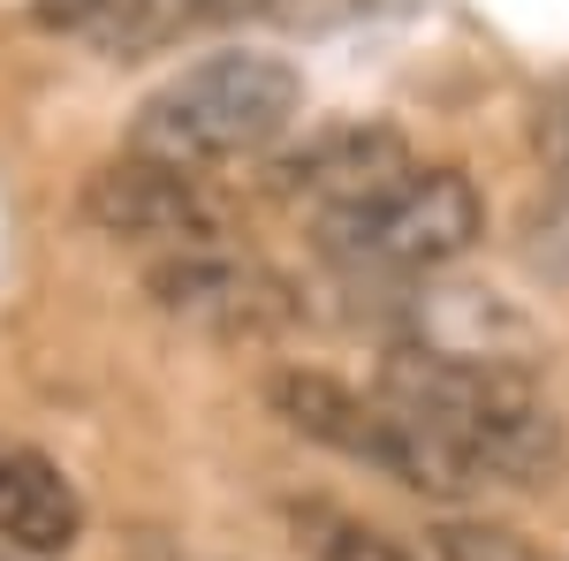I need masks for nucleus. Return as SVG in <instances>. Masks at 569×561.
<instances>
[{
  "instance_id": "9",
  "label": "nucleus",
  "mask_w": 569,
  "mask_h": 561,
  "mask_svg": "<svg viewBox=\"0 0 569 561\" xmlns=\"http://www.w3.org/2000/svg\"><path fill=\"white\" fill-rule=\"evenodd\" d=\"M39 16L53 31L99 46V53H160L190 23H206L213 0H46Z\"/></svg>"
},
{
  "instance_id": "10",
  "label": "nucleus",
  "mask_w": 569,
  "mask_h": 561,
  "mask_svg": "<svg viewBox=\"0 0 569 561\" xmlns=\"http://www.w3.org/2000/svg\"><path fill=\"white\" fill-rule=\"evenodd\" d=\"M426 539H433V561H555V554H539L525 531L486 523V517H440Z\"/></svg>"
},
{
  "instance_id": "1",
  "label": "nucleus",
  "mask_w": 569,
  "mask_h": 561,
  "mask_svg": "<svg viewBox=\"0 0 569 561\" xmlns=\"http://www.w3.org/2000/svg\"><path fill=\"white\" fill-rule=\"evenodd\" d=\"M380 402H395L418 432H433L463 471L493 485L547 493L569 478V425L539 394L517 357H463V349L410 342L380 364Z\"/></svg>"
},
{
  "instance_id": "11",
  "label": "nucleus",
  "mask_w": 569,
  "mask_h": 561,
  "mask_svg": "<svg viewBox=\"0 0 569 561\" xmlns=\"http://www.w3.org/2000/svg\"><path fill=\"white\" fill-rule=\"evenodd\" d=\"M311 547H319V561H418L410 547H395L388 531H372V523H350V517H335L327 531H319V539H311Z\"/></svg>"
},
{
  "instance_id": "4",
  "label": "nucleus",
  "mask_w": 569,
  "mask_h": 561,
  "mask_svg": "<svg viewBox=\"0 0 569 561\" xmlns=\"http://www.w3.org/2000/svg\"><path fill=\"white\" fill-rule=\"evenodd\" d=\"M486 236V198L463 168H418L365 213L319 228V243L357 273H440Z\"/></svg>"
},
{
  "instance_id": "8",
  "label": "nucleus",
  "mask_w": 569,
  "mask_h": 561,
  "mask_svg": "<svg viewBox=\"0 0 569 561\" xmlns=\"http://www.w3.org/2000/svg\"><path fill=\"white\" fill-rule=\"evenodd\" d=\"M84 539V493L46 448L0 432V547L23 561H69Z\"/></svg>"
},
{
  "instance_id": "3",
  "label": "nucleus",
  "mask_w": 569,
  "mask_h": 561,
  "mask_svg": "<svg viewBox=\"0 0 569 561\" xmlns=\"http://www.w3.org/2000/svg\"><path fill=\"white\" fill-rule=\"evenodd\" d=\"M266 402H273V418L289 432H305V440H319V448L350 455L365 471L395 478V485H410V493H426V501H463V493H479V478L463 471L433 432H418L395 402H380V394L342 388L335 372L281 364V372L266 380Z\"/></svg>"
},
{
  "instance_id": "2",
  "label": "nucleus",
  "mask_w": 569,
  "mask_h": 561,
  "mask_svg": "<svg viewBox=\"0 0 569 561\" xmlns=\"http://www.w3.org/2000/svg\"><path fill=\"white\" fill-rule=\"evenodd\" d=\"M297 114H305V77L281 53L228 46V53L176 69L160 91H144L130 122V152L190 174L243 168V160H273L297 130Z\"/></svg>"
},
{
  "instance_id": "13",
  "label": "nucleus",
  "mask_w": 569,
  "mask_h": 561,
  "mask_svg": "<svg viewBox=\"0 0 569 561\" xmlns=\"http://www.w3.org/2000/svg\"><path fill=\"white\" fill-rule=\"evenodd\" d=\"M0 561H23V554H8V547H0Z\"/></svg>"
},
{
  "instance_id": "5",
  "label": "nucleus",
  "mask_w": 569,
  "mask_h": 561,
  "mask_svg": "<svg viewBox=\"0 0 569 561\" xmlns=\"http://www.w3.org/2000/svg\"><path fill=\"white\" fill-rule=\"evenodd\" d=\"M77 213L107 243H130V251H152V259L228 251L236 243V213H228V198L213 182L190 168H168V160H144V152H122V160L91 168Z\"/></svg>"
},
{
  "instance_id": "7",
  "label": "nucleus",
  "mask_w": 569,
  "mask_h": 561,
  "mask_svg": "<svg viewBox=\"0 0 569 561\" xmlns=\"http://www.w3.org/2000/svg\"><path fill=\"white\" fill-rule=\"evenodd\" d=\"M402 174H418V160L395 122H319L266 160V198L335 228V220L365 213L372 198H388Z\"/></svg>"
},
{
  "instance_id": "12",
  "label": "nucleus",
  "mask_w": 569,
  "mask_h": 561,
  "mask_svg": "<svg viewBox=\"0 0 569 561\" xmlns=\"http://www.w3.org/2000/svg\"><path fill=\"white\" fill-rule=\"evenodd\" d=\"M539 152H547L555 182L569 190V91H555V99L539 107Z\"/></svg>"
},
{
  "instance_id": "6",
  "label": "nucleus",
  "mask_w": 569,
  "mask_h": 561,
  "mask_svg": "<svg viewBox=\"0 0 569 561\" xmlns=\"http://www.w3.org/2000/svg\"><path fill=\"white\" fill-rule=\"evenodd\" d=\"M144 297H152V311H168V319L213 334V342H281L305 319L297 281L273 273L266 259H251L243 243L144 259Z\"/></svg>"
}]
</instances>
